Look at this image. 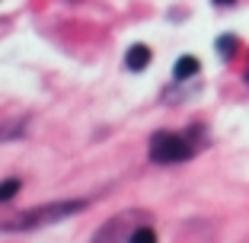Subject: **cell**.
I'll list each match as a JSON object with an SVG mask.
<instances>
[{
	"label": "cell",
	"instance_id": "7a4b0ae2",
	"mask_svg": "<svg viewBox=\"0 0 249 243\" xmlns=\"http://www.w3.org/2000/svg\"><path fill=\"white\" fill-rule=\"evenodd\" d=\"M195 154L192 144L179 134H169V131H157L150 138V160L154 163H182Z\"/></svg>",
	"mask_w": 249,
	"mask_h": 243
},
{
	"label": "cell",
	"instance_id": "6da1fadb",
	"mask_svg": "<svg viewBox=\"0 0 249 243\" xmlns=\"http://www.w3.org/2000/svg\"><path fill=\"white\" fill-rule=\"evenodd\" d=\"M87 202L83 199H71V202H52V205H42L36 211H22L19 218L7 221V230H29V227H45V224H54V221H64L71 214L83 211Z\"/></svg>",
	"mask_w": 249,
	"mask_h": 243
},
{
	"label": "cell",
	"instance_id": "8992f818",
	"mask_svg": "<svg viewBox=\"0 0 249 243\" xmlns=\"http://www.w3.org/2000/svg\"><path fill=\"white\" fill-rule=\"evenodd\" d=\"M217 52L224 55V58H230V55L236 52V36H220L217 38Z\"/></svg>",
	"mask_w": 249,
	"mask_h": 243
},
{
	"label": "cell",
	"instance_id": "9c48e42d",
	"mask_svg": "<svg viewBox=\"0 0 249 243\" xmlns=\"http://www.w3.org/2000/svg\"><path fill=\"white\" fill-rule=\"evenodd\" d=\"M246 83H249V71H246Z\"/></svg>",
	"mask_w": 249,
	"mask_h": 243
},
{
	"label": "cell",
	"instance_id": "277c9868",
	"mask_svg": "<svg viewBox=\"0 0 249 243\" xmlns=\"http://www.w3.org/2000/svg\"><path fill=\"white\" fill-rule=\"evenodd\" d=\"M198 74V58H192V55H182V58L176 61V67H173V77L176 80H189V77Z\"/></svg>",
	"mask_w": 249,
	"mask_h": 243
},
{
	"label": "cell",
	"instance_id": "5b68a950",
	"mask_svg": "<svg viewBox=\"0 0 249 243\" xmlns=\"http://www.w3.org/2000/svg\"><path fill=\"white\" fill-rule=\"evenodd\" d=\"M128 243H157V234L150 227H134L128 234Z\"/></svg>",
	"mask_w": 249,
	"mask_h": 243
},
{
	"label": "cell",
	"instance_id": "52a82bcc",
	"mask_svg": "<svg viewBox=\"0 0 249 243\" xmlns=\"http://www.w3.org/2000/svg\"><path fill=\"white\" fill-rule=\"evenodd\" d=\"M16 192H19V179H7V183H0V202L13 199Z\"/></svg>",
	"mask_w": 249,
	"mask_h": 243
},
{
	"label": "cell",
	"instance_id": "ba28073f",
	"mask_svg": "<svg viewBox=\"0 0 249 243\" xmlns=\"http://www.w3.org/2000/svg\"><path fill=\"white\" fill-rule=\"evenodd\" d=\"M214 3H220V7H230V3H233V0H214Z\"/></svg>",
	"mask_w": 249,
	"mask_h": 243
},
{
	"label": "cell",
	"instance_id": "3957f363",
	"mask_svg": "<svg viewBox=\"0 0 249 243\" xmlns=\"http://www.w3.org/2000/svg\"><path fill=\"white\" fill-rule=\"evenodd\" d=\"M124 64H128V71H144L150 64V48L147 45H131L128 55H124Z\"/></svg>",
	"mask_w": 249,
	"mask_h": 243
}]
</instances>
